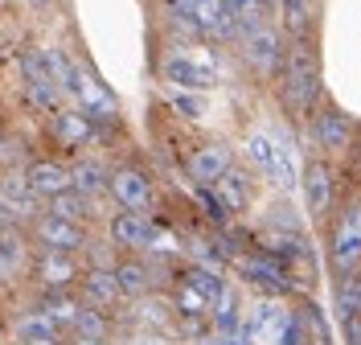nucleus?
<instances>
[{"label":"nucleus","mask_w":361,"mask_h":345,"mask_svg":"<svg viewBox=\"0 0 361 345\" xmlns=\"http://www.w3.org/2000/svg\"><path fill=\"white\" fill-rule=\"evenodd\" d=\"M316 144L324 148V152H333V157H341V152H349V144H353V119L341 111V107H324V111L316 115Z\"/></svg>","instance_id":"9d476101"},{"label":"nucleus","mask_w":361,"mask_h":345,"mask_svg":"<svg viewBox=\"0 0 361 345\" xmlns=\"http://www.w3.org/2000/svg\"><path fill=\"white\" fill-rule=\"evenodd\" d=\"M283 95H288V103H292L295 111H312L316 95H320V74H316V62H312V49L300 46L283 58Z\"/></svg>","instance_id":"7ed1b4c3"},{"label":"nucleus","mask_w":361,"mask_h":345,"mask_svg":"<svg viewBox=\"0 0 361 345\" xmlns=\"http://www.w3.org/2000/svg\"><path fill=\"white\" fill-rule=\"evenodd\" d=\"M238 272L255 284V288H263V292H271V296H283V292H292V276L275 263V259H267V255H243L238 259Z\"/></svg>","instance_id":"9b49d317"},{"label":"nucleus","mask_w":361,"mask_h":345,"mask_svg":"<svg viewBox=\"0 0 361 345\" xmlns=\"http://www.w3.org/2000/svg\"><path fill=\"white\" fill-rule=\"evenodd\" d=\"M33 234H37V243H42L45 251H87V230L82 222H70V218H58V214H42L37 222H33Z\"/></svg>","instance_id":"0eeeda50"},{"label":"nucleus","mask_w":361,"mask_h":345,"mask_svg":"<svg viewBox=\"0 0 361 345\" xmlns=\"http://www.w3.org/2000/svg\"><path fill=\"white\" fill-rule=\"evenodd\" d=\"M78 308H82V304L70 296L66 288H54V292H45V300H42V313H45L54 325H58V329H74Z\"/></svg>","instance_id":"412c9836"},{"label":"nucleus","mask_w":361,"mask_h":345,"mask_svg":"<svg viewBox=\"0 0 361 345\" xmlns=\"http://www.w3.org/2000/svg\"><path fill=\"white\" fill-rule=\"evenodd\" d=\"M177 308L185 313V317H193V321H202V317H209V296H202L189 279H180V288H177Z\"/></svg>","instance_id":"c756f323"},{"label":"nucleus","mask_w":361,"mask_h":345,"mask_svg":"<svg viewBox=\"0 0 361 345\" xmlns=\"http://www.w3.org/2000/svg\"><path fill=\"white\" fill-rule=\"evenodd\" d=\"M169 103H173V111L180 119H205V107H209V99L202 91H173Z\"/></svg>","instance_id":"72a5a7b5"},{"label":"nucleus","mask_w":361,"mask_h":345,"mask_svg":"<svg viewBox=\"0 0 361 345\" xmlns=\"http://www.w3.org/2000/svg\"><path fill=\"white\" fill-rule=\"evenodd\" d=\"M160 4H164V13H169L177 25H185V29L197 33V25H193V0H160Z\"/></svg>","instance_id":"e433bc0d"},{"label":"nucleus","mask_w":361,"mask_h":345,"mask_svg":"<svg viewBox=\"0 0 361 345\" xmlns=\"http://www.w3.org/2000/svg\"><path fill=\"white\" fill-rule=\"evenodd\" d=\"M238 333L247 337L250 345H304V325H300V313H292L279 296L259 300L250 308V317H243Z\"/></svg>","instance_id":"f257e3e1"},{"label":"nucleus","mask_w":361,"mask_h":345,"mask_svg":"<svg viewBox=\"0 0 361 345\" xmlns=\"http://www.w3.org/2000/svg\"><path fill=\"white\" fill-rule=\"evenodd\" d=\"M275 13H279V21H283L288 33L304 37V33H308V25H312V17H316V0H279V4H275Z\"/></svg>","instance_id":"4be33fe9"},{"label":"nucleus","mask_w":361,"mask_h":345,"mask_svg":"<svg viewBox=\"0 0 361 345\" xmlns=\"http://www.w3.org/2000/svg\"><path fill=\"white\" fill-rule=\"evenodd\" d=\"M230 4V21L238 29V37L250 33V29H259V25L267 21V8H263V0H226Z\"/></svg>","instance_id":"a878e982"},{"label":"nucleus","mask_w":361,"mask_h":345,"mask_svg":"<svg viewBox=\"0 0 361 345\" xmlns=\"http://www.w3.org/2000/svg\"><path fill=\"white\" fill-rule=\"evenodd\" d=\"M111 243L119 247H132V251H144V247H160V251H169V238L160 234V226L152 218H144V214H115L111 218Z\"/></svg>","instance_id":"423d86ee"},{"label":"nucleus","mask_w":361,"mask_h":345,"mask_svg":"<svg viewBox=\"0 0 361 345\" xmlns=\"http://www.w3.org/2000/svg\"><path fill=\"white\" fill-rule=\"evenodd\" d=\"M33 4H54V0H33Z\"/></svg>","instance_id":"37998d69"},{"label":"nucleus","mask_w":361,"mask_h":345,"mask_svg":"<svg viewBox=\"0 0 361 345\" xmlns=\"http://www.w3.org/2000/svg\"><path fill=\"white\" fill-rule=\"evenodd\" d=\"M247 161L259 169V173H271V164H275V136H267V132H250L247 136Z\"/></svg>","instance_id":"bb28decb"},{"label":"nucleus","mask_w":361,"mask_h":345,"mask_svg":"<svg viewBox=\"0 0 361 345\" xmlns=\"http://www.w3.org/2000/svg\"><path fill=\"white\" fill-rule=\"evenodd\" d=\"M17 341L21 345H62V329L45 317L42 308L17 321Z\"/></svg>","instance_id":"6ab92c4d"},{"label":"nucleus","mask_w":361,"mask_h":345,"mask_svg":"<svg viewBox=\"0 0 361 345\" xmlns=\"http://www.w3.org/2000/svg\"><path fill=\"white\" fill-rule=\"evenodd\" d=\"M54 136L62 140L66 148H82L94 140V119L82 107H58L54 111Z\"/></svg>","instance_id":"2eb2a0df"},{"label":"nucleus","mask_w":361,"mask_h":345,"mask_svg":"<svg viewBox=\"0 0 361 345\" xmlns=\"http://www.w3.org/2000/svg\"><path fill=\"white\" fill-rule=\"evenodd\" d=\"M0 185H4V206L17 210V218H33V214H37L42 198L29 189V181H25V177H8V181H0Z\"/></svg>","instance_id":"5701e85b"},{"label":"nucleus","mask_w":361,"mask_h":345,"mask_svg":"<svg viewBox=\"0 0 361 345\" xmlns=\"http://www.w3.org/2000/svg\"><path fill=\"white\" fill-rule=\"evenodd\" d=\"M0 177H4V164H0Z\"/></svg>","instance_id":"c03bdc74"},{"label":"nucleus","mask_w":361,"mask_h":345,"mask_svg":"<svg viewBox=\"0 0 361 345\" xmlns=\"http://www.w3.org/2000/svg\"><path fill=\"white\" fill-rule=\"evenodd\" d=\"M275 4H279V0H263V8H267V13H275Z\"/></svg>","instance_id":"a19ab883"},{"label":"nucleus","mask_w":361,"mask_h":345,"mask_svg":"<svg viewBox=\"0 0 361 345\" xmlns=\"http://www.w3.org/2000/svg\"><path fill=\"white\" fill-rule=\"evenodd\" d=\"M300 185H304V202H308V214L312 218H324V210L333 206V173L324 161H308L304 173H300Z\"/></svg>","instance_id":"ddd939ff"},{"label":"nucleus","mask_w":361,"mask_h":345,"mask_svg":"<svg viewBox=\"0 0 361 345\" xmlns=\"http://www.w3.org/2000/svg\"><path fill=\"white\" fill-rule=\"evenodd\" d=\"M329 255H333V267H337L341 276H353L361 267V202H353V206L337 218Z\"/></svg>","instance_id":"39448f33"},{"label":"nucleus","mask_w":361,"mask_h":345,"mask_svg":"<svg viewBox=\"0 0 361 345\" xmlns=\"http://www.w3.org/2000/svg\"><path fill=\"white\" fill-rule=\"evenodd\" d=\"M243 42V62H247L255 74H263V78H275L279 70H283V58H288V42H283V33L275 29L271 21H263L259 29H250L238 37Z\"/></svg>","instance_id":"20e7f679"},{"label":"nucleus","mask_w":361,"mask_h":345,"mask_svg":"<svg viewBox=\"0 0 361 345\" xmlns=\"http://www.w3.org/2000/svg\"><path fill=\"white\" fill-rule=\"evenodd\" d=\"M49 214H58V218H70V222H82V218H87V198H82L78 189H66V193L49 198Z\"/></svg>","instance_id":"7c9ffc66"},{"label":"nucleus","mask_w":361,"mask_h":345,"mask_svg":"<svg viewBox=\"0 0 361 345\" xmlns=\"http://www.w3.org/2000/svg\"><path fill=\"white\" fill-rule=\"evenodd\" d=\"M78 276H82V272H78V259L70 251H42V259H37V279H42L45 292L70 288Z\"/></svg>","instance_id":"dca6fc26"},{"label":"nucleus","mask_w":361,"mask_h":345,"mask_svg":"<svg viewBox=\"0 0 361 345\" xmlns=\"http://www.w3.org/2000/svg\"><path fill=\"white\" fill-rule=\"evenodd\" d=\"M78 345H103V341H94V337H82V341H78Z\"/></svg>","instance_id":"79ce46f5"},{"label":"nucleus","mask_w":361,"mask_h":345,"mask_svg":"<svg viewBox=\"0 0 361 345\" xmlns=\"http://www.w3.org/2000/svg\"><path fill=\"white\" fill-rule=\"evenodd\" d=\"M25 181H29V189L42 198V202H49V198H58V193H66V189H74L70 185V169L58 161H33L29 164V173H25Z\"/></svg>","instance_id":"4468645a"},{"label":"nucleus","mask_w":361,"mask_h":345,"mask_svg":"<svg viewBox=\"0 0 361 345\" xmlns=\"http://www.w3.org/2000/svg\"><path fill=\"white\" fill-rule=\"evenodd\" d=\"M115 284H119V292L123 296H148V284H152V276H148V267L144 263H115Z\"/></svg>","instance_id":"393cba45"},{"label":"nucleus","mask_w":361,"mask_h":345,"mask_svg":"<svg viewBox=\"0 0 361 345\" xmlns=\"http://www.w3.org/2000/svg\"><path fill=\"white\" fill-rule=\"evenodd\" d=\"M107 169L99 161H78L74 169H70V185L82 193V198H99V193H107Z\"/></svg>","instance_id":"aec40b11"},{"label":"nucleus","mask_w":361,"mask_h":345,"mask_svg":"<svg viewBox=\"0 0 361 345\" xmlns=\"http://www.w3.org/2000/svg\"><path fill=\"white\" fill-rule=\"evenodd\" d=\"M74 333H78V337H94V341H103V337H107V321H103V313H99L94 304H82L78 317H74Z\"/></svg>","instance_id":"2f4dec72"},{"label":"nucleus","mask_w":361,"mask_h":345,"mask_svg":"<svg viewBox=\"0 0 361 345\" xmlns=\"http://www.w3.org/2000/svg\"><path fill=\"white\" fill-rule=\"evenodd\" d=\"M193 25H197L202 37H214V42H234L238 37L226 0H193Z\"/></svg>","instance_id":"f8f14e48"},{"label":"nucleus","mask_w":361,"mask_h":345,"mask_svg":"<svg viewBox=\"0 0 361 345\" xmlns=\"http://www.w3.org/2000/svg\"><path fill=\"white\" fill-rule=\"evenodd\" d=\"M214 193L222 198V206L226 210H247L250 206V198H255V185H250V173H243V169H226L222 177L214 181Z\"/></svg>","instance_id":"a211bd4d"},{"label":"nucleus","mask_w":361,"mask_h":345,"mask_svg":"<svg viewBox=\"0 0 361 345\" xmlns=\"http://www.w3.org/2000/svg\"><path fill=\"white\" fill-rule=\"evenodd\" d=\"M25 263V247L17 234H0V279L4 276H17Z\"/></svg>","instance_id":"473e14b6"},{"label":"nucleus","mask_w":361,"mask_h":345,"mask_svg":"<svg viewBox=\"0 0 361 345\" xmlns=\"http://www.w3.org/2000/svg\"><path fill=\"white\" fill-rule=\"evenodd\" d=\"M230 164H234V152L226 148L222 140H209V144H202V148H193V157L185 161V169H189V177L202 185V189H209Z\"/></svg>","instance_id":"1a4fd4ad"},{"label":"nucleus","mask_w":361,"mask_h":345,"mask_svg":"<svg viewBox=\"0 0 361 345\" xmlns=\"http://www.w3.org/2000/svg\"><path fill=\"white\" fill-rule=\"evenodd\" d=\"M193 345H222V333H202Z\"/></svg>","instance_id":"ea45409f"},{"label":"nucleus","mask_w":361,"mask_h":345,"mask_svg":"<svg viewBox=\"0 0 361 345\" xmlns=\"http://www.w3.org/2000/svg\"><path fill=\"white\" fill-rule=\"evenodd\" d=\"M25 95H29V103L37 107V111H58L62 107V87L58 83H42V78H29L25 83Z\"/></svg>","instance_id":"cd10ccee"},{"label":"nucleus","mask_w":361,"mask_h":345,"mask_svg":"<svg viewBox=\"0 0 361 345\" xmlns=\"http://www.w3.org/2000/svg\"><path fill=\"white\" fill-rule=\"evenodd\" d=\"M135 345H169V337H160V333H140Z\"/></svg>","instance_id":"58836bf2"},{"label":"nucleus","mask_w":361,"mask_h":345,"mask_svg":"<svg viewBox=\"0 0 361 345\" xmlns=\"http://www.w3.org/2000/svg\"><path fill=\"white\" fill-rule=\"evenodd\" d=\"M107 193L123 210H135V214L152 206V181L140 169H115L111 177H107Z\"/></svg>","instance_id":"6e6552de"},{"label":"nucleus","mask_w":361,"mask_h":345,"mask_svg":"<svg viewBox=\"0 0 361 345\" xmlns=\"http://www.w3.org/2000/svg\"><path fill=\"white\" fill-rule=\"evenodd\" d=\"M160 78L173 87V91H202L209 95L222 78H218V66L205 58V54H193V49H173L164 62H160Z\"/></svg>","instance_id":"f03ea898"},{"label":"nucleus","mask_w":361,"mask_h":345,"mask_svg":"<svg viewBox=\"0 0 361 345\" xmlns=\"http://www.w3.org/2000/svg\"><path fill=\"white\" fill-rule=\"evenodd\" d=\"M140 321L148 325V329H164L169 325V313H173V304L169 300H160V296H148V300H140Z\"/></svg>","instance_id":"f704fd0d"},{"label":"nucleus","mask_w":361,"mask_h":345,"mask_svg":"<svg viewBox=\"0 0 361 345\" xmlns=\"http://www.w3.org/2000/svg\"><path fill=\"white\" fill-rule=\"evenodd\" d=\"M82 300L94 304V308H115V300H123L111 267H90V272H82Z\"/></svg>","instance_id":"f3484780"},{"label":"nucleus","mask_w":361,"mask_h":345,"mask_svg":"<svg viewBox=\"0 0 361 345\" xmlns=\"http://www.w3.org/2000/svg\"><path fill=\"white\" fill-rule=\"evenodd\" d=\"M209 317H214V333H234V329H238V325H243V313H238V292H234V288H222V296L214 300V313H209Z\"/></svg>","instance_id":"b1692460"},{"label":"nucleus","mask_w":361,"mask_h":345,"mask_svg":"<svg viewBox=\"0 0 361 345\" xmlns=\"http://www.w3.org/2000/svg\"><path fill=\"white\" fill-rule=\"evenodd\" d=\"M185 279H189V284H193L202 296H209V304L222 296V288H226L222 276H218V267H209V263H197V267H189V272H185Z\"/></svg>","instance_id":"c85d7f7f"},{"label":"nucleus","mask_w":361,"mask_h":345,"mask_svg":"<svg viewBox=\"0 0 361 345\" xmlns=\"http://www.w3.org/2000/svg\"><path fill=\"white\" fill-rule=\"evenodd\" d=\"M341 321H345V341L361 345V317H341Z\"/></svg>","instance_id":"4c0bfd02"},{"label":"nucleus","mask_w":361,"mask_h":345,"mask_svg":"<svg viewBox=\"0 0 361 345\" xmlns=\"http://www.w3.org/2000/svg\"><path fill=\"white\" fill-rule=\"evenodd\" d=\"M341 317H361V276L345 279V288H341Z\"/></svg>","instance_id":"c9c22d12"}]
</instances>
